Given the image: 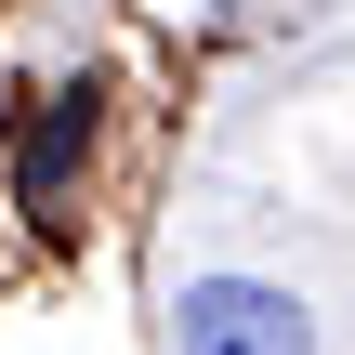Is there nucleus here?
Listing matches in <instances>:
<instances>
[{"label": "nucleus", "instance_id": "obj_1", "mask_svg": "<svg viewBox=\"0 0 355 355\" xmlns=\"http://www.w3.org/2000/svg\"><path fill=\"white\" fill-rule=\"evenodd\" d=\"M171 329H184V355H316V316L277 277H184Z\"/></svg>", "mask_w": 355, "mask_h": 355}, {"label": "nucleus", "instance_id": "obj_2", "mask_svg": "<svg viewBox=\"0 0 355 355\" xmlns=\"http://www.w3.org/2000/svg\"><path fill=\"white\" fill-rule=\"evenodd\" d=\"M79 145H92V79H66V92L26 119V158H13V211H40V224H53V198H66Z\"/></svg>", "mask_w": 355, "mask_h": 355}]
</instances>
